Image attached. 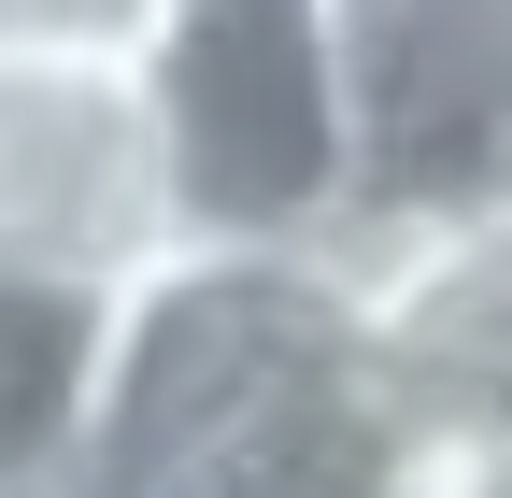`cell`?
Segmentation results:
<instances>
[{"label": "cell", "instance_id": "cell-2", "mask_svg": "<svg viewBox=\"0 0 512 498\" xmlns=\"http://www.w3.org/2000/svg\"><path fill=\"white\" fill-rule=\"evenodd\" d=\"M328 356H342V271H299V257H171L157 285H128V342H114L86 498H185Z\"/></svg>", "mask_w": 512, "mask_h": 498}, {"label": "cell", "instance_id": "cell-7", "mask_svg": "<svg viewBox=\"0 0 512 498\" xmlns=\"http://www.w3.org/2000/svg\"><path fill=\"white\" fill-rule=\"evenodd\" d=\"M171 0H0V57H72V72H143Z\"/></svg>", "mask_w": 512, "mask_h": 498}, {"label": "cell", "instance_id": "cell-1", "mask_svg": "<svg viewBox=\"0 0 512 498\" xmlns=\"http://www.w3.org/2000/svg\"><path fill=\"white\" fill-rule=\"evenodd\" d=\"M185 257H299L328 271L370 228V129H356V29L342 0H171L143 57Z\"/></svg>", "mask_w": 512, "mask_h": 498}, {"label": "cell", "instance_id": "cell-3", "mask_svg": "<svg viewBox=\"0 0 512 498\" xmlns=\"http://www.w3.org/2000/svg\"><path fill=\"white\" fill-rule=\"evenodd\" d=\"M0 257L57 285H157L185 257L171 143L143 72H72V57H0Z\"/></svg>", "mask_w": 512, "mask_h": 498}, {"label": "cell", "instance_id": "cell-5", "mask_svg": "<svg viewBox=\"0 0 512 498\" xmlns=\"http://www.w3.org/2000/svg\"><path fill=\"white\" fill-rule=\"evenodd\" d=\"M356 29V129L370 228H456L512 200V0H342Z\"/></svg>", "mask_w": 512, "mask_h": 498}, {"label": "cell", "instance_id": "cell-4", "mask_svg": "<svg viewBox=\"0 0 512 498\" xmlns=\"http://www.w3.org/2000/svg\"><path fill=\"white\" fill-rule=\"evenodd\" d=\"M342 356L413 456H512V200L342 242Z\"/></svg>", "mask_w": 512, "mask_h": 498}, {"label": "cell", "instance_id": "cell-6", "mask_svg": "<svg viewBox=\"0 0 512 498\" xmlns=\"http://www.w3.org/2000/svg\"><path fill=\"white\" fill-rule=\"evenodd\" d=\"M128 299L0 257V498H86Z\"/></svg>", "mask_w": 512, "mask_h": 498}, {"label": "cell", "instance_id": "cell-8", "mask_svg": "<svg viewBox=\"0 0 512 498\" xmlns=\"http://www.w3.org/2000/svg\"><path fill=\"white\" fill-rule=\"evenodd\" d=\"M413 498H512V456H427Z\"/></svg>", "mask_w": 512, "mask_h": 498}]
</instances>
